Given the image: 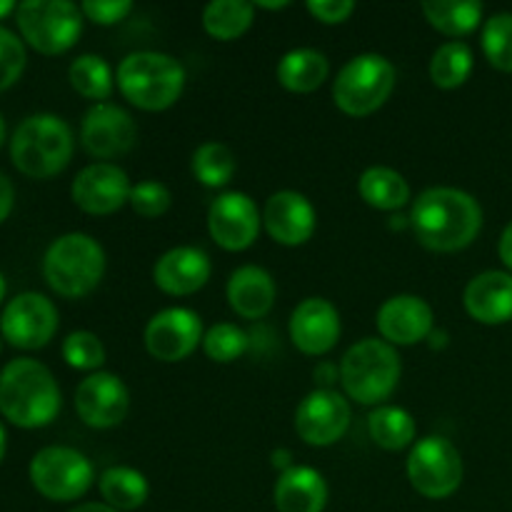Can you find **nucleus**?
I'll return each mask as SVG.
<instances>
[{"mask_svg": "<svg viewBox=\"0 0 512 512\" xmlns=\"http://www.w3.org/2000/svg\"><path fill=\"white\" fill-rule=\"evenodd\" d=\"M410 228L428 250L458 253L478 238L483 228V208L465 190L430 188L413 203Z\"/></svg>", "mask_w": 512, "mask_h": 512, "instance_id": "nucleus-1", "label": "nucleus"}, {"mask_svg": "<svg viewBox=\"0 0 512 512\" xmlns=\"http://www.w3.org/2000/svg\"><path fill=\"white\" fill-rule=\"evenodd\" d=\"M60 413V388L43 363L15 358L0 370V415L18 428H45Z\"/></svg>", "mask_w": 512, "mask_h": 512, "instance_id": "nucleus-2", "label": "nucleus"}, {"mask_svg": "<svg viewBox=\"0 0 512 512\" xmlns=\"http://www.w3.org/2000/svg\"><path fill=\"white\" fill-rule=\"evenodd\" d=\"M73 130L53 113L28 115L10 138V158L23 175L53 178L73 158Z\"/></svg>", "mask_w": 512, "mask_h": 512, "instance_id": "nucleus-3", "label": "nucleus"}, {"mask_svg": "<svg viewBox=\"0 0 512 512\" xmlns=\"http://www.w3.org/2000/svg\"><path fill=\"white\" fill-rule=\"evenodd\" d=\"M118 88L135 108L160 113L178 103L185 88V68L173 55L140 50L130 53L118 68Z\"/></svg>", "mask_w": 512, "mask_h": 512, "instance_id": "nucleus-4", "label": "nucleus"}, {"mask_svg": "<svg viewBox=\"0 0 512 512\" xmlns=\"http://www.w3.org/2000/svg\"><path fill=\"white\" fill-rule=\"evenodd\" d=\"M105 273V253L95 238L85 233H65L50 243L43 258L45 283L63 298H85L100 285Z\"/></svg>", "mask_w": 512, "mask_h": 512, "instance_id": "nucleus-5", "label": "nucleus"}, {"mask_svg": "<svg viewBox=\"0 0 512 512\" xmlns=\"http://www.w3.org/2000/svg\"><path fill=\"white\" fill-rule=\"evenodd\" d=\"M400 355L390 343L365 338L355 343L340 363V383L350 400L378 405L395 393L400 383Z\"/></svg>", "mask_w": 512, "mask_h": 512, "instance_id": "nucleus-6", "label": "nucleus"}, {"mask_svg": "<svg viewBox=\"0 0 512 512\" xmlns=\"http://www.w3.org/2000/svg\"><path fill=\"white\" fill-rule=\"evenodd\" d=\"M393 90V63L378 53H365L343 65L333 83V100L345 115L365 118L383 108Z\"/></svg>", "mask_w": 512, "mask_h": 512, "instance_id": "nucleus-7", "label": "nucleus"}, {"mask_svg": "<svg viewBox=\"0 0 512 512\" xmlns=\"http://www.w3.org/2000/svg\"><path fill=\"white\" fill-rule=\"evenodd\" d=\"M15 20L25 43L43 55L65 53L83 33V10L70 0H23Z\"/></svg>", "mask_w": 512, "mask_h": 512, "instance_id": "nucleus-8", "label": "nucleus"}, {"mask_svg": "<svg viewBox=\"0 0 512 512\" xmlns=\"http://www.w3.org/2000/svg\"><path fill=\"white\" fill-rule=\"evenodd\" d=\"M30 483L43 498L53 503H73L83 498L95 480L93 463L65 445H50L38 450L30 460Z\"/></svg>", "mask_w": 512, "mask_h": 512, "instance_id": "nucleus-9", "label": "nucleus"}, {"mask_svg": "<svg viewBox=\"0 0 512 512\" xmlns=\"http://www.w3.org/2000/svg\"><path fill=\"white\" fill-rule=\"evenodd\" d=\"M463 455L440 435L418 440L408 458V480L423 498L445 500L463 485Z\"/></svg>", "mask_w": 512, "mask_h": 512, "instance_id": "nucleus-10", "label": "nucleus"}, {"mask_svg": "<svg viewBox=\"0 0 512 512\" xmlns=\"http://www.w3.org/2000/svg\"><path fill=\"white\" fill-rule=\"evenodd\" d=\"M58 330V308L40 293H20L0 315V333L13 348L38 350Z\"/></svg>", "mask_w": 512, "mask_h": 512, "instance_id": "nucleus-11", "label": "nucleus"}, {"mask_svg": "<svg viewBox=\"0 0 512 512\" xmlns=\"http://www.w3.org/2000/svg\"><path fill=\"white\" fill-rule=\"evenodd\" d=\"M203 320L190 308H165L145 328V348L160 363H180L203 343Z\"/></svg>", "mask_w": 512, "mask_h": 512, "instance_id": "nucleus-12", "label": "nucleus"}, {"mask_svg": "<svg viewBox=\"0 0 512 512\" xmlns=\"http://www.w3.org/2000/svg\"><path fill=\"white\" fill-rule=\"evenodd\" d=\"M350 405L335 390H313L295 410V430L300 440L313 448L335 445L350 428Z\"/></svg>", "mask_w": 512, "mask_h": 512, "instance_id": "nucleus-13", "label": "nucleus"}, {"mask_svg": "<svg viewBox=\"0 0 512 512\" xmlns=\"http://www.w3.org/2000/svg\"><path fill=\"white\" fill-rule=\"evenodd\" d=\"M138 128L130 113L113 103H95L80 125V143L93 158L110 160L133 150Z\"/></svg>", "mask_w": 512, "mask_h": 512, "instance_id": "nucleus-14", "label": "nucleus"}, {"mask_svg": "<svg viewBox=\"0 0 512 512\" xmlns=\"http://www.w3.org/2000/svg\"><path fill=\"white\" fill-rule=\"evenodd\" d=\"M130 393L123 380L113 373H90L75 390V410L88 428L108 430L125 420Z\"/></svg>", "mask_w": 512, "mask_h": 512, "instance_id": "nucleus-15", "label": "nucleus"}, {"mask_svg": "<svg viewBox=\"0 0 512 512\" xmlns=\"http://www.w3.org/2000/svg\"><path fill=\"white\" fill-rule=\"evenodd\" d=\"M260 213L258 205L245 193H223L208 213L210 238L230 253L248 250L258 240L260 233Z\"/></svg>", "mask_w": 512, "mask_h": 512, "instance_id": "nucleus-16", "label": "nucleus"}, {"mask_svg": "<svg viewBox=\"0 0 512 512\" xmlns=\"http://www.w3.org/2000/svg\"><path fill=\"white\" fill-rule=\"evenodd\" d=\"M128 173L113 163H93L75 175L70 185L73 203L88 215H113L130 200Z\"/></svg>", "mask_w": 512, "mask_h": 512, "instance_id": "nucleus-17", "label": "nucleus"}, {"mask_svg": "<svg viewBox=\"0 0 512 512\" xmlns=\"http://www.w3.org/2000/svg\"><path fill=\"white\" fill-rule=\"evenodd\" d=\"M340 315L325 298H305L290 315V340L305 355H325L340 340Z\"/></svg>", "mask_w": 512, "mask_h": 512, "instance_id": "nucleus-18", "label": "nucleus"}, {"mask_svg": "<svg viewBox=\"0 0 512 512\" xmlns=\"http://www.w3.org/2000/svg\"><path fill=\"white\" fill-rule=\"evenodd\" d=\"M263 223L275 243L298 248L313 238L318 215H315L313 203L303 193L280 190V193L270 195L268 203H265Z\"/></svg>", "mask_w": 512, "mask_h": 512, "instance_id": "nucleus-19", "label": "nucleus"}, {"mask_svg": "<svg viewBox=\"0 0 512 512\" xmlns=\"http://www.w3.org/2000/svg\"><path fill=\"white\" fill-rule=\"evenodd\" d=\"M433 308L418 295H395L378 310L380 335L390 345H415L433 333Z\"/></svg>", "mask_w": 512, "mask_h": 512, "instance_id": "nucleus-20", "label": "nucleus"}, {"mask_svg": "<svg viewBox=\"0 0 512 512\" xmlns=\"http://www.w3.org/2000/svg\"><path fill=\"white\" fill-rule=\"evenodd\" d=\"M213 265L205 250L193 248V245H180V248L168 250L160 255L153 268V280L163 293L168 295H193L210 280Z\"/></svg>", "mask_w": 512, "mask_h": 512, "instance_id": "nucleus-21", "label": "nucleus"}, {"mask_svg": "<svg viewBox=\"0 0 512 512\" xmlns=\"http://www.w3.org/2000/svg\"><path fill=\"white\" fill-rule=\"evenodd\" d=\"M465 310L483 325H503L512 320V275L485 270L475 275L463 295Z\"/></svg>", "mask_w": 512, "mask_h": 512, "instance_id": "nucleus-22", "label": "nucleus"}, {"mask_svg": "<svg viewBox=\"0 0 512 512\" xmlns=\"http://www.w3.org/2000/svg\"><path fill=\"white\" fill-rule=\"evenodd\" d=\"M278 512H323L328 505V483L308 465H293L280 473L273 490Z\"/></svg>", "mask_w": 512, "mask_h": 512, "instance_id": "nucleus-23", "label": "nucleus"}, {"mask_svg": "<svg viewBox=\"0 0 512 512\" xmlns=\"http://www.w3.org/2000/svg\"><path fill=\"white\" fill-rule=\"evenodd\" d=\"M275 280L258 265H243L228 280V303L240 318L260 320L275 305Z\"/></svg>", "mask_w": 512, "mask_h": 512, "instance_id": "nucleus-24", "label": "nucleus"}, {"mask_svg": "<svg viewBox=\"0 0 512 512\" xmlns=\"http://www.w3.org/2000/svg\"><path fill=\"white\" fill-rule=\"evenodd\" d=\"M328 73V58L313 48L290 50L278 63V83L290 93H313L328 80Z\"/></svg>", "mask_w": 512, "mask_h": 512, "instance_id": "nucleus-25", "label": "nucleus"}, {"mask_svg": "<svg viewBox=\"0 0 512 512\" xmlns=\"http://www.w3.org/2000/svg\"><path fill=\"white\" fill-rule=\"evenodd\" d=\"M358 193L370 208L375 210H400L410 200V185L398 170L375 165L368 168L358 180Z\"/></svg>", "mask_w": 512, "mask_h": 512, "instance_id": "nucleus-26", "label": "nucleus"}, {"mask_svg": "<svg viewBox=\"0 0 512 512\" xmlns=\"http://www.w3.org/2000/svg\"><path fill=\"white\" fill-rule=\"evenodd\" d=\"M98 488L105 505L118 512L143 508L150 495V485L145 475L135 468H125V465L105 470L98 480Z\"/></svg>", "mask_w": 512, "mask_h": 512, "instance_id": "nucleus-27", "label": "nucleus"}, {"mask_svg": "<svg viewBox=\"0 0 512 512\" xmlns=\"http://www.w3.org/2000/svg\"><path fill=\"white\" fill-rule=\"evenodd\" d=\"M370 438L383 450H405L415 440V420L408 410L398 405H380L368 418Z\"/></svg>", "mask_w": 512, "mask_h": 512, "instance_id": "nucleus-28", "label": "nucleus"}, {"mask_svg": "<svg viewBox=\"0 0 512 512\" xmlns=\"http://www.w3.org/2000/svg\"><path fill=\"white\" fill-rule=\"evenodd\" d=\"M423 13L438 33L450 35V38H463V35H470L480 25L483 5L475 3V0H465V3L435 0V3L423 5Z\"/></svg>", "mask_w": 512, "mask_h": 512, "instance_id": "nucleus-29", "label": "nucleus"}, {"mask_svg": "<svg viewBox=\"0 0 512 512\" xmlns=\"http://www.w3.org/2000/svg\"><path fill=\"white\" fill-rule=\"evenodd\" d=\"M255 5L243 0H215L203 10V28L215 40H235L253 25Z\"/></svg>", "mask_w": 512, "mask_h": 512, "instance_id": "nucleus-30", "label": "nucleus"}, {"mask_svg": "<svg viewBox=\"0 0 512 512\" xmlns=\"http://www.w3.org/2000/svg\"><path fill=\"white\" fill-rule=\"evenodd\" d=\"M473 73V50L460 40L440 45L430 60V78L438 88L453 90L460 88Z\"/></svg>", "mask_w": 512, "mask_h": 512, "instance_id": "nucleus-31", "label": "nucleus"}, {"mask_svg": "<svg viewBox=\"0 0 512 512\" xmlns=\"http://www.w3.org/2000/svg\"><path fill=\"white\" fill-rule=\"evenodd\" d=\"M70 85L88 100H108L113 93V70L105 58L85 53L70 63Z\"/></svg>", "mask_w": 512, "mask_h": 512, "instance_id": "nucleus-32", "label": "nucleus"}, {"mask_svg": "<svg viewBox=\"0 0 512 512\" xmlns=\"http://www.w3.org/2000/svg\"><path fill=\"white\" fill-rule=\"evenodd\" d=\"M238 163L228 145L223 143H203L193 153V175L208 188H223L233 180Z\"/></svg>", "mask_w": 512, "mask_h": 512, "instance_id": "nucleus-33", "label": "nucleus"}, {"mask_svg": "<svg viewBox=\"0 0 512 512\" xmlns=\"http://www.w3.org/2000/svg\"><path fill=\"white\" fill-rule=\"evenodd\" d=\"M250 348V335L233 323H218L205 333L203 350L213 363H233Z\"/></svg>", "mask_w": 512, "mask_h": 512, "instance_id": "nucleus-34", "label": "nucleus"}, {"mask_svg": "<svg viewBox=\"0 0 512 512\" xmlns=\"http://www.w3.org/2000/svg\"><path fill=\"white\" fill-rule=\"evenodd\" d=\"M483 53L493 68L512 73V13H495L485 20Z\"/></svg>", "mask_w": 512, "mask_h": 512, "instance_id": "nucleus-35", "label": "nucleus"}, {"mask_svg": "<svg viewBox=\"0 0 512 512\" xmlns=\"http://www.w3.org/2000/svg\"><path fill=\"white\" fill-rule=\"evenodd\" d=\"M63 358L70 368L98 373L100 365L105 363V348L100 338L90 330H75L63 340Z\"/></svg>", "mask_w": 512, "mask_h": 512, "instance_id": "nucleus-36", "label": "nucleus"}, {"mask_svg": "<svg viewBox=\"0 0 512 512\" xmlns=\"http://www.w3.org/2000/svg\"><path fill=\"white\" fill-rule=\"evenodd\" d=\"M128 203L140 218H160L168 213L173 195H170L168 185L158 183V180H143V183L133 185Z\"/></svg>", "mask_w": 512, "mask_h": 512, "instance_id": "nucleus-37", "label": "nucleus"}, {"mask_svg": "<svg viewBox=\"0 0 512 512\" xmlns=\"http://www.w3.org/2000/svg\"><path fill=\"white\" fill-rule=\"evenodd\" d=\"M25 63H28V55H25L23 40L13 30L0 25V90L18 83V78L25 70Z\"/></svg>", "mask_w": 512, "mask_h": 512, "instance_id": "nucleus-38", "label": "nucleus"}, {"mask_svg": "<svg viewBox=\"0 0 512 512\" xmlns=\"http://www.w3.org/2000/svg\"><path fill=\"white\" fill-rule=\"evenodd\" d=\"M83 15H88V20L98 25H115L120 20H125L133 10L130 0H85L80 5Z\"/></svg>", "mask_w": 512, "mask_h": 512, "instance_id": "nucleus-39", "label": "nucleus"}, {"mask_svg": "<svg viewBox=\"0 0 512 512\" xmlns=\"http://www.w3.org/2000/svg\"><path fill=\"white\" fill-rule=\"evenodd\" d=\"M308 10L315 20H320V23L338 25L345 23V20L353 15L355 3H350V0H310Z\"/></svg>", "mask_w": 512, "mask_h": 512, "instance_id": "nucleus-40", "label": "nucleus"}, {"mask_svg": "<svg viewBox=\"0 0 512 512\" xmlns=\"http://www.w3.org/2000/svg\"><path fill=\"white\" fill-rule=\"evenodd\" d=\"M13 203H15V188L13 183H10L8 175L0 170V223L8 220L10 210H13Z\"/></svg>", "mask_w": 512, "mask_h": 512, "instance_id": "nucleus-41", "label": "nucleus"}, {"mask_svg": "<svg viewBox=\"0 0 512 512\" xmlns=\"http://www.w3.org/2000/svg\"><path fill=\"white\" fill-rule=\"evenodd\" d=\"M338 375H340V370L335 368V365L320 363L318 368H315V383L323 385V390H330V385L338 380Z\"/></svg>", "mask_w": 512, "mask_h": 512, "instance_id": "nucleus-42", "label": "nucleus"}, {"mask_svg": "<svg viewBox=\"0 0 512 512\" xmlns=\"http://www.w3.org/2000/svg\"><path fill=\"white\" fill-rule=\"evenodd\" d=\"M498 253H500V260H503V263L512 270V223L503 230V235H500Z\"/></svg>", "mask_w": 512, "mask_h": 512, "instance_id": "nucleus-43", "label": "nucleus"}, {"mask_svg": "<svg viewBox=\"0 0 512 512\" xmlns=\"http://www.w3.org/2000/svg\"><path fill=\"white\" fill-rule=\"evenodd\" d=\"M270 460H273V468H278L280 473H285V470L293 468V453H290V450H285V448L275 450V453L270 455Z\"/></svg>", "mask_w": 512, "mask_h": 512, "instance_id": "nucleus-44", "label": "nucleus"}, {"mask_svg": "<svg viewBox=\"0 0 512 512\" xmlns=\"http://www.w3.org/2000/svg\"><path fill=\"white\" fill-rule=\"evenodd\" d=\"M70 512H118V510L110 508V505L105 503H85V505H78V508H73Z\"/></svg>", "mask_w": 512, "mask_h": 512, "instance_id": "nucleus-45", "label": "nucleus"}, {"mask_svg": "<svg viewBox=\"0 0 512 512\" xmlns=\"http://www.w3.org/2000/svg\"><path fill=\"white\" fill-rule=\"evenodd\" d=\"M428 340L430 348H445V345H448V333H445V330H433Z\"/></svg>", "mask_w": 512, "mask_h": 512, "instance_id": "nucleus-46", "label": "nucleus"}, {"mask_svg": "<svg viewBox=\"0 0 512 512\" xmlns=\"http://www.w3.org/2000/svg\"><path fill=\"white\" fill-rule=\"evenodd\" d=\"M13 10H18V5L13 3V0H0V18H5V15H10Z\"/></svg>", "mask_w": 512, "mask_h": 512, "instance_id": "nucleus-47", "label": "nucleus"}, {"mask_svg": "<svg viewBox=\"0 0 512 512\" xmlns=\"http://www.w3.org/2000/svg\"><path fill=\"white\" fill-rule=\"evenodd\" d=\"M288 0H283V3H255V8H265V10H283L288 8Z\"/></svg>", "mask_w": 512, "mask_h": 512, "instance_id": "nucleus-48", "label": "nucleus"}, {"mask_svg": "<svg viewBox=\"0 0 512 512\" xmlns=\"http://www.w3.org/2000/svg\"><path fill=\"white\" fill-rule=\"evenodd\" d=\"M5 448H8V438H5V428L3 423H0V463H3L5 458Z\"/></svg>", "mask_w": 512, "mask_h": 512, "instance_id": "nucleus-49", "label": "nucleus"}, {"mask_svg": "<svg viewBox=\"0 0 512 512\" xmlns=\"http://www.w3.org/2000/svg\"><path fill=\"white\" fill-rule=\"evenodd\" d=\"M390 220H393V223H390V228H403L405 220H410V218H400L398 215V218H390Z\"/></svg>", "mask_w": 512, "mask_h": 512, "instance_id": "nucleus-50", "label": "nucleus"}, {"mask_svg": "<svg viewBox=\"0 0 512 512\" xmlns=\"http://www.w3.org/2000/svg\"><path fill=\"white\" fill-rule=\"evenodd\" d=\"M3 140H5V120L3 115H0V145H3Z\"/></svg>", "mask_w": 512, "mask_h": 512, "instance_id": "nucleus-51", "label": "nucleus"}, {"mask_svg": "<svg viewBox=\"0 0 512 512\" xmlns=\"http://www.w3.org/2000/svg\"><path fill=\"white\" fill-rule=\"evenodd\" d=\"M3 298H5V278L3 273H0V303H3Z\"/></svg>", "mask_w": 512, "mask_h": 512, "instance_id": "nucleus-52", "label": "nucleus"}]
</instances>
